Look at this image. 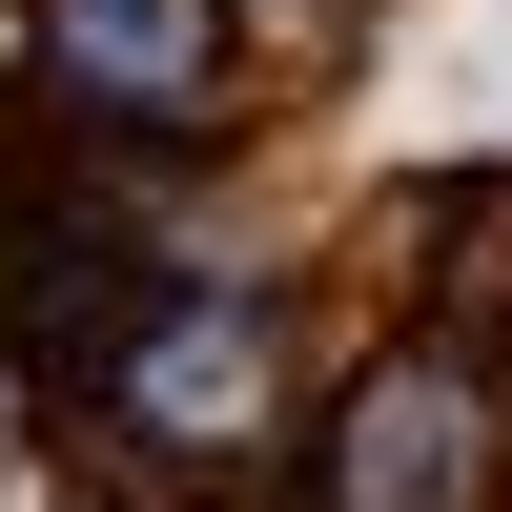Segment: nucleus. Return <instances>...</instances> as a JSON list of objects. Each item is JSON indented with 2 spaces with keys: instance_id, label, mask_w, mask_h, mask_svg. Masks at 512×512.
Here are the masks:
<instances>
[{
  "instance_id": "f257e3e1",
  "label": "nucleus",
  "mask_w": 512,
  "mask_h": 512,
  "mask_svg": "<svg viewBox=\"0 0 512 512\" xmlns=\"http://www.w3.org/2000/svg\"><path fill=\"white\" fill-rule=\"evenodd\" d=\"M512 492V390L472 328H390L308 410V512H492Z\"/></svg>"
},
{
  "instance_id": "f03ea898",
  "label": "nucleus",
  "mask_w": 512,
  "mask_h": 512,
  "mask_svg": "<svg viewBox=\"0 0 512 512\" xmlns=\"http://www.w3.org/2000/svg\"><path fill=\"white\" fill-rule=\"evenodd\" d=\"M21 82L103 144L185 164L246 123V0H21Z\"/></svg>"
},
{
  "instance_id": "7ed1b4c3",
  "label": "nucleus",
  "mask_w": 512,
  "mask_h": 512,
  "mask_svg": "<svg viewBox=\"0 0 512 512\" xmlns=\"http://www.w3.org/2000/svg\"><path fill=\"white\" fill-rule=\"evenodd\" d=\"M0 410H21V390H0Z\"/></svg>"
}]
</instances>
